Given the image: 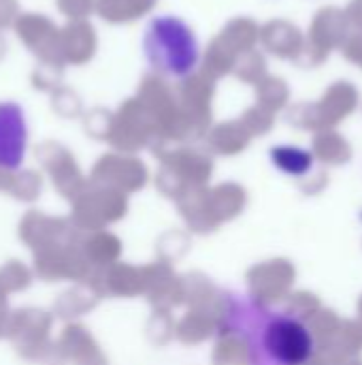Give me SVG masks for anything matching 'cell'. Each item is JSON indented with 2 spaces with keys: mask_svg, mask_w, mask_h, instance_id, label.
<instances>
[{
  "mask_svg": "<svg viewBox=\"0 0 362 365\" xmlns=\"http://www.w3.org/2000/svg\"><path fill=\"white\" fill-rule=\"evenodd\" d=\"M222 331L241 344L247 365H307L316 355V336L303 317L254 295L224 297Z\"/></svg>",
  "mask_w": 362,
  "mask_h": 365,
  "instance_id": "cell-1",
  "label": "cell"
},
{
  "mask_svg": "<svg viewBox=\"0 0 362 365\" xmlns=\"http://www.w3.org/2000/svg\"><path fill=\"white\" fill-rule=\"evenodd\" d=\"M15 32L23 41V45L38 56L41 62L64 66V58L60 51V30L51 19L38 13L19 15L15 21Z\"/></svg>",
  "mask_w": 362,
  "mask_h": 365,
  "instance_id": "cell-2",
  "label": "cell"
},
{
  "mask_svg": "<svg viewBox=\"0 0 362 365\" xmlns=\"http://www.w3.org/2000/svg\"><path fill=\"white\" fill-rule=\"evenodd\" d=\"M26 120L23 111L15 103H0V167H19L26 150Z\"/></svg>",
  "mask_w": 362,
  "mask_h": 365,
  "instance_id": "cell-3",
  "label": "cell"
},
{
  "mask_svg": "<svg viewBox=\"0 0 362 365\" xmlns=\"http://www.w3.org/2000/svg\"><path fill=\"white\" fill-rule=\"evenodd\" d=\"M96 49L94 28L85 21H73L64 30H60V51L64 62L83 64L92 58Z\"/></svg>",
  "mask_w": 362,
  "mask_h": 365,
  "instance_id": "cell-4",
  "label": "cell"
},
{
  "mask_svg": "<svg viewBox=\"0 0 362 365\" xmlns=\"http://www.w3.org/2000/svg\"><path fill=\"white\" fill-rule=\"evenodd\" d=\"M149 6V0H98V13L109 21H126Z\"/></svg>",
  "mask_w": 362,
  "mask_h": 365,
  "instance_id": "cell-5",
  "label": "cell"
},
{
  "mask_svg": "<svg viewBox=\"0 0 362 365\" xmlns=\"http://www.w3.org/2000/svg\"><path fill=\"white\" fill-rule=\"evenodd\" d=\"M273 163L290 175H305L312 169V154L299 150V148H280L273 150Z\"/></svg>",
  "mask_w": 362,
  "mask_h": 365,
  "instance_id": "cell-6",
  "label": "cell"
},
{
  "mask_svg": "<svg viewBox=\"0 0 362 365\" xmlns=\"http://www.w3.org/2000/svg\"><path fill=\"white\" fill-rule=\"evenodd\" d=\"M62 64H51V62H41L34 73H32V83L36 90H45V92H55L60 77H62Z\"/></svg>",
  "mask_w": 362,
  "mask_h": 365,
  "instance_id": "cell-7",
  "label": "cell"
},
{
  "mask_svg": "<svg viewBox=\"0 0 362 365\" xmlns=\"http://www.w3.org/2000/svg\"><path fill=\"white\" fill-rule=\"evenodd\" d=\"M58 9L73 19H83L94 9V0H58Z\"/></svg>",
  "mask_w": 362,
  "mask_h": 365,
  "instance_id": "cell-8",
  "label": "cell"
},
{
  "mask_svg": "<svg viewBox=\"0 0 362 365\" xmlns=\"http://www.w3.org/2000/svg\"><path fill=\"white\" fill-rule=\"evenodd\" d=\"M19 17V4L17 0H0V28L11 26Z\"/></svg>",
  "mask_w": 362,
  "mask_h": 365,
  "instance_id": "cell-9",
  "label": "cell"
},
{
  "mask_svg": "<svg viewBox=\"0 0 362 365\" xmlns=\"http://www.w3.org/2000/svg\"><path fill=\"white\" fill-rule=\"evenodd\" d=\"M4 47H6V45H4V38L0 36V58L4 56Z\"/></svg>",
  "mask_w": 362,
  "mask_h": 365,
  "instance_id": "cell-10",
  "label": "cell"
}]
</instances>
